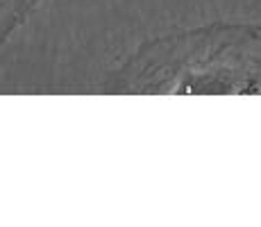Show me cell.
<instances>
[{
  "mask_svg": "<svg viewBox=\"0 0 261 227\" xmlns=\"http://www.w3.org/2000/svg\"><path fill=\"white\" fill-rule=\"evenodd\" d=\"M184 45L170 93H261V28L209 25L179 39Z\"/></svg>",
  "mask_w": 261,
  "mask_h": 227,
  "instance_id": "1",
  "label": "cell"
}]
</instances>
